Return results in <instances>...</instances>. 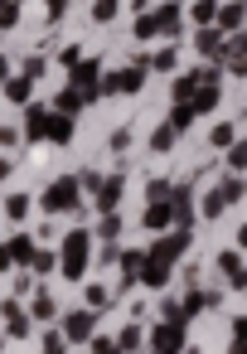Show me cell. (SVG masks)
<instances>
[{
	"label": "cell",
	"instance_id": "1",
	"mask_svg": "<svg viewBox=\"0 0 247 354\" xmlns=\"http://www.w3.org/2000/svg\"><path fill=\"white\" fill-rule=\"evenodd\" d=\"M141 88H146V68L126 64V68H117V73H102V83H97V97H136Z\"/></svg>",
	"mask_w": 247,
	"mask_h": 354
},
{
	"label": "cell",
	"instance_id": "2",
	"mask_svg": "<svg viewBox=\"0 0 247 354\" xmlns=\"http://www.w3.org/2000/svg\"><path fill=\"white\" fill-rule=\"evenodd\" d=\"M97 83H102V59H78L68 68V88L83 97V102H102L97 97Z\"/></svg>",
	"mask_w": 247,
	"mask_h": 354
},
{
	"label": "cell",
	"instance_id": "3",
	"mask_svg": "<svg viewBox=\"0 0 247 354\" xmlns=\"http://www.w3.org/2000/svg\"><path fill=\"white\" fill-rule=\"evenodd\" d=\"M150 20H155V39H170V44L184 39V6H179V0L150 6Z\"/></svg>",
	"mask_w": 247,
	"mask_h": 354
},
{
	"label": "cell",
	"instance_id": "4",
	"mask_svg": "<svg viewBox=\"0 0 247 354\" xmlns=\"http://www.w3.org/2000/svg\"><path fill=\"white\" fill-rule=\"evenodd\" d=\"M218 73H228V78H247V39H242V35H228V39H223Z\"/></svg>",
	"mask_w": 247,
	"mask_h": 354
},
{
	"label": "cell",
	"instance_id": "5",
	"mask_svg": "<svg viewBox=\"0 0 247 354\" xmlns=\"http://www.w3.org/2000/svg\"><path fill=\"white\" fill-rule=\"evenodd\" d=\"M237 199H242V180H237V175H228V180H218V185H213V194L204 199V214H208V218H218V214H223L228 204H237Z\"/></svg>",
	"mask_w": 247,
	"mask_h": 354
},
{
	"label": "cell",
	"instance_id": "6",
	"mask_svg": "<svg viewBox=\"0 0 247 354\" xmlns=\"http://www.w3.org/2000/svg\"><path fill=\"white\" fill-rule=\"evenodd\" d=\"M242 25H247V6L242 0H218V15H213V30L228 39V35H242Z\"/></svg>",
	"mask_w": 247,
	"mask_h": 354
},
{
	"label": "cell",
	"instance_id": "7",
	"mask_svg": "<svg viewBox=\"0 0 247 354\" xmlns=\"http://www.w3.org/2000/svg\"><path fill=\"white\" fill-rule=\"evenodd\" d=\"M73 204H78V180H73V175L54 180L49 194H44V209H49V214H63V209H73Z\"/></svg>",
	"mask_w": 247,
	"mask_h": 354
},
{
	"label": "cell",
	"instance_id": "8",
	"mask_svg": "<svg viewBox=\"0 0 247 354\" xmlns=\"http://www.w3.org/2000/svg\"><path fill=\"white\" fill-rule=\"evenodd\" d=\"M44 131H49V102H30L25 122H20V136L25 141H44Z\"/></svg>",
	"mask_w": 247,
	"mask_h": 354
},
{
	"label": "cell",
	"instance_id": "9",
	"mask_svg": "<svg viewBox=\"0 0 247 354\" xmlns=\"http://www.w3.org/2000/svg\"><path fill=\"white\" fill-rule=\"evenodd\" d=\"M0 93H6V102H15V107H30V102H34V78L10 73L6 83H0Z\"/></svg>",
	"mask_w": 247,
	"mask_h": 354
},
{
	"label": "cell",
	"instance_id": "10",
	"mask_svg": "<svg viewBox=\"0 0 247 354\" xmlns=\"http://www.w3.org/2000/svg\"><path fill=\"white\" fill-rule=\"evenodd\" d=\"M194 49H199V59H204V64H218V54H223V35H218L213 25L194 30Z\"/></svg>",
	"mask_w": 247,
	"mask_h": 354
},
{
	"label": "cell",
	"instance_id": "11",
	"mask_svg": "<svg viewBox=\"0 0 247 354\" xmlns=\"http://www.w3.org/2000/svg\"><path fill=\"white\" fill-rule=\"evenodd\" d=\"M218 102H223V83H204V88L189 97V112H194V117H208V112H218Z\"/></svg>",
	"mask_w": 247,
	"mask_h": 354
},
{
	"label": "cell",
	"instance_id": "12",
	"mask_svg": "<svg viewBox=\"0 0 247 354\" xmlns=\"http://www.w3.org/2000/svg\"><path fill=\"white\" fill-rule=\"evenodd\" d=\"M78 136V122L73 117H63V112H54L49 107V131H44V141H54V146H68Z\"/></svg>",
	"mask_w": 247,
	"mask_h": 354
},
{
	"label": "cell",
	"instance_id": "13",
	"mask_svg": "<svg viewBox=\"0 0 247 354\" xmlns=\"http://www.w3.org/2000/svg\"><path fill=\"white\" fill-rule=\"evenodd\" d=\"M146 68H150V73H175V68H179V49H175V44H165V49L146 54Z\"/></svg>",
	"mask_w": 247,
	"mask_h": 354
},
{
	"label": "cell",
	"instance_id": "14",
	"mask_svg": "<svg viewBox=\"0 0 247 354\" xmlns=\"http://www.w3.org/2000/svg\"><path fill=\"white\" fill-rule=\"evenodd\" d=\"M83 257H88V238H83V233H73V238H68V248H63V267H68V277H78V272H83Z\"/></svg>",
	"mask_w": 247,
	"mask_h": 354
},
{
	"label": "cell",
	"instance_id": "15",
	"mask_svg": "<svg viewBox=\"0 0 247 354\" xmlns=\"http://www.w3.org/2000/svg\"><path fill=\"white\" fill-rule=\"evenodd\" d=\"M83 107H88V102L63 83V88H59V97H54V112H63V117H73V122H78V112H83Z\"/></svg>",
	"mask_w": 247,
	"mask_h": 354
},
{
	"label": "cell",
	"instance_id": "16",
	"mask_svg": "<svg viewBox=\"0 0 247 354\" xmlns=\"http://www.w3.org/2000/svg\"><path fill=\"white\" fill-rule=\"evenodd\" d=\"M194 122H199V117L189 112V102H175V107H170V117H165V127H170L175 136H179V131H189Z\"/></svg>",
	"mask_w": 247,
	"mask_h": 354
},
{
	"label": "cell",
	"instance_id": "17",
	"mask_svg": "<svg viewBox=\"0 0 247 354\" xmlns=\"http://www.w3.org/2000/svg\"><path fill=\"white\" fill-rule=\"evenodd\" d=\"M88 15H92V25H112V20L121 15V0H92Z\"/></svg>",
	"mask_w": 247,
	"mask_h": 354
},
{
	"label": "cell",
	"instance_id": "18",
	"mask_svg": "<svg viewBox=\"0 0 247 354\" xmlns=\"http://www.w3.org/2000/svg\"><path fill=\"white\" fill-rule=\"evenodd\" d=\"M131 39H136V44H141V49H146V44H150V39H155V20H150V10H146V15H136V20H131Z\"/></svg>",
	"mask_w": 247,
	"mask_h": 354
},
{
	"label": "cell",
	"instance_id": "19",
	"mask_svg": "<svg viewBox=\"0 0 247 354\" xmlns=\"http://www.w3.org/2000/svg\"><path fill=\"white\" fill-rule=\"evenodd\" d=\"M213 15H218V0H194L189 6V20L204 30V25H213Z\"/></svg>",
	"mask_w": 247,
	"mask_h": 354
},
{
	"label": "cell",
	"instance_id": "20",
	"mask_svg": "<svg viewBox=\"0 0 247 354\" xmlns=\"http://www.w3.org/2000/svg\"><path fill=\"white\" fill-rule=\"evenodd\" d=\"M175 141H179V136H175V131H170L165 122H160V127L150 131V151H155V156H165V151H175Z\"/></svg>",
	"mask_w": 247,
	"mask_h": 354
},
{
	"label": "cell",
	"instance_id": "21",
	"mask_svg": "<svg viewBox=\"0 0 247 354\" xmlns=\"http://www.w3.org/2000/svg\"><path fill=\"white\" fill-rule=\"evenodd\" d=\"M117 199H121V175H112V180L97 185V204H102V209H112Z\"/></svg>",
	"mask_w": 247,
	"mask_h": 354
},
{
	"label": "cell",
	"instance_id": "22",
	"mask_svg": "<svg viewBox=\"0 0 247 354\" xmlns=\"http://www.w3.org/2000/svg\"><path fill=\"white\" fill-rule=\"evenodd\" d=\"M20 73H25V78H34V83H39V78H44V73H49V54H30V59H25V64H20Z\"/></svg>",
	"mask_w": 247,
	"mask_h": 354
},
{
	"label": "cell",
	"instance_id": "23",
	"mask_svg": "<svg viewBox=\"0 0 247 354\" xmlns=\"http://www.w3.org/2000/svg\"><path fill=\"white\" fill-rule=\"evenodd\" d=\"M208 141H213V146H218V151H228V146H233V141H237V127H233V122H218V127H213V131H208Z\"/></svg>",
	"mask_w": 247,
	"mask_h": 354
},
{
	"label": "cell",
	"instance_id": "24",
	"mask_svg": "<svg viewBox=\"0 0 247 354\" xmlns=\"http://www.w3.org/2000/svg\"><path fill=\"white\" fill-rule=\"evenodd\" d=\"M20 15H25V6H20V0H15V6H6V10H0V35H10V30L20 25Z\"/></svg>",
	"mask_w": 247,
	"mask_h": 354
},
{
	"label": "cell",
	"instance_id": "25",
	"mask_svg": "<svg viewBox=\"0 0 247 354\" xmlns=\"http://www.w3.org/2000/svg\"><path fill=\"white\" fill-rule=\"evenodd\" d=\"M68 10H73V0H44V20H49V25H59Z\"/></svg>",
	"mask_w": 247,
	"mask_h": 354
},
{
	"label": "cell",
	"instance_id": "26",
	"mask_svg": "<svg viewBox=\"0 0 247 354\" xmlns=\"http://www.w3.org/2000/svg\"><path fill=\"white\" fill-rule=\"evenodd\" d=\"M146 223H150V228H165V223H170V204H165V199L150 204V209H146Z\"/></svg>",
	"mask_w": 247,
	"mask_h": 354
},
{
	"label": "cell",
	"instance_id": "27",
	"mask_svg": "<svg viewBox=\"0 0 247 354\" xmlns=\"http://www.w3.org/2000/svg\"><path fill=\"white\" fill-rule=\"evenodd\" d=\"M78 59H83V49H78V44H63V49H59V68H63V73H68Z\"/></svg>",
	"mask_w": 247,
	"mask_h": 354
},
{
	"label": "cell",
	"instance_id": "28",
	"mask_svg": "<svg viewBox=\"0 0 247 354\" xmlns=\"http://www.w3.org/2000/svg\"><path fill=\"white\" fill-rule=\"evenodd\" d=\"M242 160H247V146H242V141H233V146H228V170L237 175V170H242Z\"/></svg>",
	"mask_w": 247,
	"mask_h": 354
},
{
	"label": "cell",
	"instance_id": "29",
	"mask_svg": "<svg viewBox=\"0 0 247 354\" xmlns=\"http://www.w3.org/2000/svg\"><path fill=\"white\" fill-rule=\"evenodd\" d=\"M6 214H10V218H25V214H30V199H25V194H10V199H6Z\"/></svg>",
	"mask_w": 247,
	"mask_h": 354
},
{
	"label": "cell",
	"instance_id": "30",
	"mask_svg": "<svg viewBox=\"0 0 247 354\" xmlns=\"http://www.w3.org/2000/svg\"><path fill=\"white\" fill-rule=\"evenodd\" d=\"M126 146H131V131H126V127H121V131H112V151H126Z\"/></svg>",
	"mask_w": 247,
	"mask_h": 354
},
{
	"label": "cell",
	"instance_id": "31",
	"mask_svg": "<svg viewBox=\"0 0 247 354\" xmlns=\"http://www.w3.org/2000/svg\"><path fill=\"white\" fill-rule=\"evenodd\" d=\"M15 141H20V131H15V127H0V146H15Z\"/></svg>",
	"mask_w": 247,
	"mask_h": 354
},
{
	"label": "cell",
	"instance_id": "32",
	"mask_svg": "<svg viewBox=\"0 0 247 354\" xmlns=\"http://www.w3.org/2000/svg\"><path fill=\"white\" fill-rule=\"evenodd\" d=\"M126 6H131V15H146V10H150V0H126Z\"/></svg>",
	"mask_w": 247,
	"mask_h": 354
},
{
	"label": "cell",
	"instance_id": "33",
	"mask_svg": "<svg viewBox=\"0 0 247 354\" xmlns=\"http://www.w3.org/2000/svg\"><path fill=\"white\" fill-rule=\"evenodd\" d=\"M6 78H10V59H6V54H0V83H6Z\"/></svg>",
	"mask_w": 247,
	"mask_h": 354
},
{
	"label": "cell",
	"instance_id": "34",
	"mask_svg": "<svg viewBox=\"0 0 247 354\" xmlns=\"http://www.w3.org/2000/svg\"><path fill=\"white\" fill-rule=\"evenodd\" d=\"M6 175H10V160H0V180H6Z\"/></svg>",
	"mask_w": 247,
	"mask_h": 354
},
{
	"label": "cell",
	"instance_id": "35",
	"mask_svg": "<svg viewBox=\"0 0 247 354\" xmlns=\"http://www.w3.org/2000/svg\"><path fill=\"white\" fill-rule=\"evenodd\" d=\"M6 6H15V0H0V10H6Z\"/></svg>",
	"mask_w": 247,
	"mask_h": 354
}]
</instances>
